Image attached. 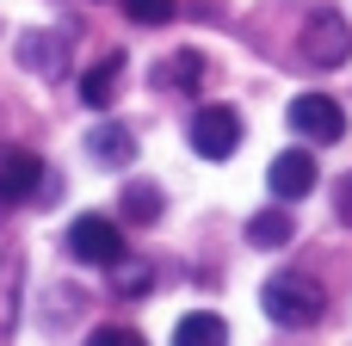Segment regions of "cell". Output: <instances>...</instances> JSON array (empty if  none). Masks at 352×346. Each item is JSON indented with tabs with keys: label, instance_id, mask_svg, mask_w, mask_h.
Instances as JSON below:
<instances>
[{
	"label": "cell",
	"instance_id": "cell-8",
	"mask_svg": "<svg viewBox=\"0 0 352 346\" xmlns=\"http://www.w3.org/2000/svg\"><path fill=\"white\" fill-rule=\"evenodd\" d=\"M19 62H25V68H37L43 80H62V68H68V43H62L56 31H25Z\"/></svg>",
	"mask_w": 352,
	"mask_h": 346
},
{
	"label": "cell",
	"instance_id": "cell-12",
	"mask_svg": "<svg viewBox=\"0 0 352 346\" xmlns=\"http://www.w3.org/2000/svg\"><path fill=\"white\" fill-rule=\"evenodd\" d=\"M291 235H297V229H291V210H278V204L260 210V217H248V241H254V248H285Z\"/></svg>",
	"mask_w": 352,
	"mask_h": 346
},
{
	"label": "cell",
	"instance_id": "cell-2",
	"mask_svg": "<svg viewBox=\"0 0 352 346\" xmlns=\"http://www.w3.org/2000/svg\"><path fill=\"white\" fill-rule=\"evenodd\" d=\"M352 56V25L334 12V6H316L309 19H303V62H316V68H340Z\"/></svg>",
	"mask_w": 352,
	"mask_h": 346
},
{
	"label": "cell",
	"instance_id": "cell-11",
	"mask_svg": "<svg viewBox=\"0 0 352 346\" xmlns=\"http://www.w3.org/2000/svg\"><path fill=\"white\" fill-rule=\"evenodd\" d=\"M173 346H229V322H223V316H210V310H198V316H179Z\"/></svg>",
	"mask_w": 352,
	"mask_h": 346
},
{
	"label": "cell",
	"instance_id": "cell-5",
	"mask_svg": "<svg viewBox=\"0 0 352 346\" xmlns=\"http://www.w3.org/2000/svg\"><path fill=\"white\" fill-rule=\"evenodd\" d=\"M68 254H74L80 266H118V260H124V235H118L111 217H80V223L68 229Z\"/></svg>",
	"mask_w": 352,
	"mask_h": 346
},
{
	"label": "cell",
	"instance_id": "cell-16",
	"mask_svg": "<svg viewBox=\"0 0 352 346\" xmlns=\"http://www.w3.org/2000/svg\"><path fill=\"white\" fill-rule=\"evenodd\" d=\"M130 25H167L173 19V0H118Z\"/></svg>",
	"mask_w": 352,
	"mask_h": 346
},
{
	"label": "cell",
	"instance_id": "cell-1",
	"mask_svg": "<svg viewBox=\"0 0 352 346\" xmlns=\"http://www.w3.org/2000/svg\"><path fill=\"white\" fill-rule=\"evenodd\" d=\"M260 303H266V316H272L278 328H309V322H322L328 291H322L309 272H278V279H266Z\"/></svg>",
	"mask_w": 352,
	"mask_h": 346
},
{
	"label": "cell",
	"instance_id": "cell-6",
	"mask_svg": "<svg viewBox=\"0 0 352 346\" xmlns=\"http://www.w3.org/2000/svg\"><path fill=\"white\" fill-rule=\"evenodd\" d=\"M266 186H272V198H278V204L309 198V192H316V155H309V149H285V155L266 167Z\"/></svg>",
	"mask_w": 352,
	"mask_h": 346
},
{
	"label": "cell",
	"instance_id": "cell-3",
	"mask_svg": "<svg viewBox=\"0 0 352 346\" xmlns=\"http://www.w3.org/2000/svg\"><path fill=\"white\" fill-rule=\"evenodd\" d=\"M291 130H297L303 142H340V136H346V111H340V99H328V93H297V99H291Z\"/></svg>",
	"mask_w": 352,
	"mask_h": 346
},
{
	"label": "cell",
	"instance_id": "cell-9",
	"mask_svg": "<svg viewBox=\"0 0 352 346\" xmlns=\"http://www.w3.org/2000/svg\"><path fill=\"white\" fill-rule=\"evenodd\" d=\"M87 155H93L99 167H124V161H136V136H130L124 124H99V130L87 136Z\"/></svg>",
	"mask_w": 352,
	"mask_h": 346
},
{
	"label": "cell",
	"instance_id": "cell-18",
	"mask_svg": "<svg viewBox=\"0 0 352 346\" xmlns=\"http://www.w3.org/2000/svg\"><path fill=\"white\" fill-rule=\"evenodd\" d=\"M87 346H142V334H136V328H93Z\"/></svg>",
	"mask_w": 352,
	"mask_h": 346
},
{
	"label": "cell",
	"instance_id": "cell-4",
	"mask_svg": "<svg viewBox=\"0 0 352 346\" xmlns=\"http://www.w3.org/2000/svg\"><path fill=\"white\" fill-rule=\"evenodd\" d=\"M192 149H198L204 161H229V155L241 149V118H235L229 105H198V118H192Z\"/></svg>",
	"mask_w": 352,
	"mask_h": 346
},
{
	"label": "cell",
	"instance_id": "cell-14",
	"mask_svg": "<svg viewBox=\"0 0 352 346\" xmlns=\"http://www.w3.org/2000/svg\"><path fill=\"white\" fill-rule=\"evenodd\" d=\"M198 74H204V62H198L192 50H179V56H167V62L155 68V87H192Z\"/></svg>",
	"mask_w": 352,
	"mask_h": 346
},
{
	"label": "cell",
	"instance_id": "cell-17",
	"mask_svg": "<svg viewBox=\"0 0 352 346\" xmlns=\"http://www.w3.org/2000/svg\"><path fill=\"white\" fill-rule=\"evenodd\" d=\"M142 285H148V266H118V297H142Z\"/></svg>",
	"mask_w": 352,
	"mask_h": 346
},
{
	"label": "cell",
	"instance_id": "cell-13",
	"mask_svg": "<svg viewBox=\"0 0 352 346\" xmlns=\"http://www.w3.org/2000/svg\"><path fill=\"white\" fill-rule=\"evenodd\" d=\"M19 279H25L19 254H0V334H12L19 322Z\"/></svg>",
	"mask_w": 352,
	"mask_h": 346
},
{
	"label": "cell",
	"instance_id": "cell-15",
	"mask_svg": "<svg viewBox=\"0 0 352 346\" xmlns=\"http://www.w3.org/2000/svg\"><path fill=\"white\" fill-rule=\"evenodd\" d=\"M124 217H130V223H155V217H161V186L136 180V186L124 192Z\"/></svg>",
	"mask_w": 352,
	"mask_h": 346
},
{
	"label": "cell",
	"instance_id": "cell-7",
	"mask_svg": "<svg viewBox=\"0 0 352 346\" xmlns=\"http://www.w3.org/2000/svg\"><path fill=\"white\" fill-rule=\"evenodd\" d=\"M37 186H43V161L31 149H0V204H25Z\"/></svg>",
	"mask_w": 352,
	"mask_h": 346
},
{
	"label": "cell",
	"instance_id": "cell-19",
	"mask_svg": "<svg viewBox=\"0 0 352 346\" xmlns=\"http://www.w3.org/2000/svg\"><path fill=\"white\" fill-rule=\"evenodd\" d=\"M334 210H340V223H352V173L340 180V192H334Z\"/></svg>",
	"mask_w": 352,
	"mask_h": 346
},
{
	"label": "cell",
	"instance_id": "cell-10",
	"mask_svg": "<svg viewBox=\"0 0 352 346\" xmlns=\"http://www.w3.org/2000/svg\"><path fill=\"white\" fill-rule=\"evenodd\" d=\"M118 74H124V56H105L99 68H87V74H80V105L105 111V105L118 99Z\"/></svg>",
	"mask_w": 352,
	"mask_h": 346
}]
</instances>
